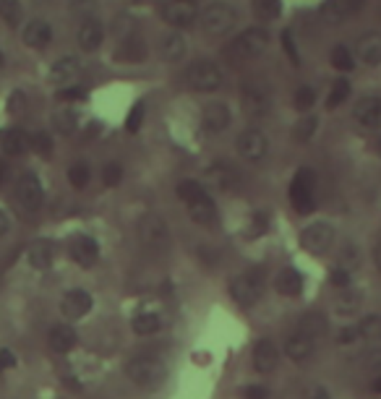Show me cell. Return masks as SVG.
<instances>
[{"instance_id": "1", "label": "cell", "mask_w": 381, "mask_h": 399, "mask_svg": "<svg viewBox=\"0 0 381 399\" xmlns=\"http://www.w3.org/2000/svg\"><path fill=\"white\" fill-rule=\"evenodd\" d=\"M177 196L188 209V217L201 227H217L219 224V211L217 204L212 201V196L206 188L196 180H180L177 183Z\"/></svg>"}, {"instance_id": "2", "label": "cell", "mask_w": 381, "mask_h": 399, "mask_svg": "<svg viewBox=\"0 0 381 399\" xmlns=\"http://www.w3.org/2000/svg\"><path fill=\"white\" fill-rule=\"evenodd\" d=\"M264 289H267V269L264 266L245 269L230 279V298L232 303H238L241 308H254L261 300Z\"/></svg>"}, {"instance_id": "3", "label": "cell", "mask_w": 381, "mask_h": 399, "mask_svg": "<svg viewBox=\"0 0 381 399\" xmlns=\"http://www.w3.org/2000/svg\"><path fill=\"white\" fill-rule=\"evenodd\" d=\"M138 240H141V246L144 250L149 253V256H167L170 253V248H173V235H170V227H167V222L160 217V214H147V217H141L138 222Z\"/></svg>"}, {"instance_id": "4", "label": "cell", "mask_w": 381, "mask_h": 399, "mask_svg": "<svg viewBox=\"0 0 381 399\" xmlns=\"http://www.w3.org/2000/svg\"><path fill=\"white\" fill-rule=\"evenodd\" d=\"M167 376V363L157 355H136L125 363V378L141 389L160 386Z\"/></svg>"}, {"instance_id": "5", "label": "cell", "mask_w": 381, "mask_h": 399, "mask_svg": "<svg viewBox=\"0 0 381 399\" xmlns=\"http://www.w3.org/2000/svg\"><path fill=\"white\" fill-rule=\"evenodd\" d=\"M241 105H243V112L254 120H261L272 112V89L269 83L254 76V79H245L243 86H241Z\"/></svg>"}, {"instance_id": "6", "label": "cell", "mask_w": 381, "mask_h": 399, "mask_svg": "<svg viewBox=\"0 0 381 399\" xmlns=\"http://www.w3.org/2000/svg\"><path fill=\"white\" fill-rule=\"evenodd\" d=\"M199 24H201V31H204L206 37H222V34H230L232 29H235L238 11L232 8L230 3H225V0H214L206 8H201Z\"/></svg>"}, {"instance_id": "7", "label": "cell", "mask_w": 381, "mask_h": 399, "mask_svg": "<svg viewBox=\"0 0 381 399\" xmlns=\"http://www.w3.org/2000/svg\"><path fill=\"white\" fill-rule=\"evenodd\" d=\"M269 44H272V34H269V29L264 27H254V29H245L241 31L230 44V53L235 60H256L261 57L267 50H269Z\"/></svg>"}, {"instance_id": "8", "label": "cell", "mask_w": 381, "mask_h": 399, "mask_svg": "<svg viewBox=\"0 0 381 399\" xmlns=\"http://www.w3.org/2000/svg\"><path fill=\"white\" fill-rule=\"evenodd\" d=\"M186 83L193 92L212 94L225 83V70L219 68V63H214V60H196L186 68Z\"/></svg>"}, {"instance_id": "9", "label": "cell", "mask_w": 381, "mask_h": 399, "mask_svg": "<svg viewBox=\"0 0 381 399\" xmlns=\"http://www.w3.org/2000/svg\"><path fill=\"white\" fill-rule=\"evenodd\" d=\"M206 183H209L214 191L238 193V191H243L245 178H243V172L232 165V162L217 159V162H212V165L206 167Z\"/></svg>"}, {"instance_id": "10", "label": "cell", "mask_w": 381, "mask_h": 399, "mask_svg": "<svg viewBox=\"0 0 381 399\" xmlns=\"http://www.w3.org/2000/svg\"><path fill=\"white\" fill-rule=\"evenodd\" d=\"M14 198L24 214H37L42 209V204H45V191H42L40 178H37L34 172L19 175L16 188H14Z\"/></svg>"}, {"instance_id": "11", "label": "cell", "mask_w": 381, "mask_h": 399, "mask_svg": "<svg viewBox=\"0 0 381 399\" xmlns=\"http://www.w3.org/2000/svg\"><path fill=\"white\" fill-rule=\"evenodd\" d=\"M313 183H316V175H313L308 167H303L295 172V178L290 183V204L298 214H311L316 209V196H313Z\"/></svg>"}, {"instance_id": "12", "label": "cell", "mask_w": 381, "mask_h": 399, "mask_svg": "<svg viewBox=\"0 0 381 399\" xmlns=\"http://www.w3.org/2000/svg\"><path fill=\"white\" fill-rule=\"evenodd\" d=\"M199 8H196V0H164L160 16H162L164 24L180 31V29H188L193 21H199Z\"/></svg>"}, {"instance_id": "13", "label": "cell", "mask_w": 381, "mask_h": 399, "mask_svg": "<svg viewBox=\"0 0 381 399\" xmlns=\"http://www.w3.org/2000/svg\"><path fill=\"white\" fill-rule=\"evenodd\" d=\"M334 227L329 222H313L300 233V246L311 256H324L329 248L334 246Z\"/></svg>"}, {"instance_id": "14", "label": "cell", "mask_w": 381, "mask_h": 399, "mask_svg": "<svg viewBox=\"0 0 381 399\" xmlns=\"http://www.w3.org/2000/svg\"><path fill=\"white\" fill-rule=\"evenodd\" d=\"M235 146H238V154L243 157L245 162H261L269 154V138H267V133L261 128L251 125V128H245L243 133L238 136Z\"/></svg>"}, {"instance_id": "15", "label": "cell", "mask_w": 381, "mask_h": 399, "mask_svg": "<svg viewBox=\"0 0 381 399\" xmlns=\"http://www.w3.org/2000/svg\"><path fill=\"white\" fill-rule=\"evenodd\" d=\"M92 305H95V300H92V295L86 289L73 287L60 298V313L69 321H79V318H84L92 311Z\"/></svg>"}, {"instance_id": "16", "label": "cell", "mask_w": 381, "mask_h": 399, "mask_svg": "<svg viewBox=\"0 0 381 399\" xmlns=\"http://www.w3.org/2000/svg\"><path fill=\"white\" fill-rule=\"evenodd\" d=\"M79 73H82V60L76 55H63L50 66L47 81L55 83V86H71V83L79 79Z\"/></svg>"}, {"instance_id": "17", "label": "cell", "mask_w": 381, "mask_h": 399, "mask_svg": "<svg viewBox=\"0 0 381 399\" xmlns=\"http://www.w3.org/2000/svg\"><path fill=\"white\" fill-rule=\"evenodd\" d=\"M69 253L79 266L89 269V266H95L97 259H99V243H97L95 237H89V235H76V237L71 240Z\"/></svg>"}, {"instance_id": "18", "label": "cell", "mask_w": 381, "mask_h": 399, "mask_svg": "<svg viewBox=\"0 0 381 399\" xmlns=\"http://www.w3.org/2000/svg\"><path fill=\"white\" fill-rule=\"evenodd\" d=\"M251 363L259 373H272L280 363V347L274 344V339H259L251 350Z\"/></svg>"}, {"instance_id": "19", "label": "cell", "mask_w": 381, "mask_h": 399, "mask_svg": "<svg viewBox=\"0 0 381 399\" xmlns=\"http://www.w3.org/2000/svg\"><path fill=\"white\" fill-rule=\"evenodd\" d=\"M355 123L366 131H379L381 128V96H366L355 105L353 110Z\"/></svg>"}, {"instance_id": "20", "label": "cell", "mask_w": 381, "mask_h": 399, "mask_svg": "<svg viewBox=\"0 0 381 399\" xmlns=\"http://www.w3.org/2000/svg\"><path fill=\"white\" fill-rule=\"evenodd\" d=\"M21 42L32 50H45L53 42V27L45 18H32L21 29Z\"/></svg>"}, {"instance_id": "21", "label": "cell", "mask_w": 381, "mask_h": 399, "mask_svg": "<svg viewBox=\"0 0 381 399\" xmlns=\"http://www.w3.org/2000/svg\"><path fill=\"white\" fill-rule=\"evenodd\" d=\"M76 42L84 53H97L105 42V27L97 18H84L79 29H76Z\"/></svg>"}, {"instance_id": "22", "label": "cell", "mask_w": 381, "mask_h": 399, "mask_svg": "<svg viewBox=\"0 0 381 399\" xmlns=\"http://www.w3.org/2000/svg\"><path fill=\"white\" fill-rule=\"evenodd\" d=\"M355 57H358V63H363L368 68L381 66V31L363 34L358 40V47H355Z\"/></svg>"}, {"instance_id": "23", "label": "cell", "mask_w": 381, "mask_h": 399, "mask_svg": "<svg viewBox=\"0 0 381 399\" xmlns=\"http://www.w3.org/2000/svg\"><path fill=\"white\" fill-rule=\"evenodd\" d=\"M230 120H232L230 110L222 102H209L204 110H201V125H204L206 133H222V131H228Z\"/></svg>"}, {"instance_id": "24", "label": "cell", "mask_w": 381, "mask_h": 399, "mask_svg": "<svg viewBox=\"0 0 381 399\" xmlns=\"http://www.w3.org/2000/svg\"><path fill=\"white\" fill-rule=\"evenodd\" d=\"M313 350H316V339L298 329L285 339V355L293 360V363H306V360H311Z\"/></svg>"}, {"instance_id": "25", "label": "cell", "mask_w": 381, "mask_h": 399, "mask_svg": "<svg viewBox=\"0 0 381 399\" xmlns=\"http://www.w3.org/2000/svg\"><path fill=\"white\" fill-rule=\"evenodd\" d=\"M32 149V133L24 128H8L0 133V152L8 157H21Z\"/></svg>"}, {"instance_id": "26", "label": "cell", "mask_w": 381, "mask_h": 399, "mask_svg": "<svg viewBox=\"0 0 381 399\" xmlns=\"http://www.w3.org/2000/svg\"><path fill=\"white\" fill-rule=\"evenodd\" d=\"M157 50H160V57H162L164 63H177L180 57H186V50H188V44H186V37L180 34V31H167L160 37V44H157Z\"/></svg>"}, {"instance_id": "27", "label": "cell", "mask_w": 381, "mask_h": 399, "mask_svg": "<svg viewBox=\"0 0 381 399\" xmlns=\"http://www.w3.org/2000/svg\"><path fill=\"white\" fill-rule=\"evenodd\" d=\"M76 342H79V334H76V329L71 324H55L53 329H50V334H47V344H50V350H55L58 355L71 352L76 347Z\"/></svg>"}, {"instance_id": "28", "label": "cell", "mask_w": 381, "mask_h": 399, "mask_svg": "<svg viewBox=\"0 0 381 399\" xmlns=\"http://www.w3.org/2000/svg\"><path fill=\"white\" fill-rule=\"evenodd\" d=\"M360 305H363V289L355 287V285L342 287L340 292H337V298H334V311H337L340 316H355Z\"/></svg>"}, {"instance_id": "29", "label": "cell", "mask_w": 381, "mask_h": 399, "mask_svg": "<svg viewBox=\"0 0 381 399\" xmlns=\"http://www.w3.org/2000/svg\"><path fill=\"white\" fill-rule=\"evenodd\" d=\"M53 259H55L53 243H47V240H37V243H32L27 250L29 266L37 269V272H47V269L53 266Z\"/></svg>"}, {"instance_id": "30", "label": "cell", "mask_w": 381, "mask_h": 399, "mask_svg": "<svg viewBox=\"0 0 381 399\" xmlns=\"http://www.w3.org/2000/svg\"><path fill=\"white\" fill-rule=\"evenodd\" d=\"M350 8L345 0H324L321 8H319V18L327 24V27H340L350 18Z\"/></svg>"}, {"instance_id": "31", "label": "cell", "mask_w": 381, "mask_h": 399, "mask_svg": "<svg viewBox=\"0 0 381 399\" xmlns=\"http://www.w3.org/2000/svg\"><path fill=\"white\" fill-rule=\"evenodd\" d=\"M274 289L280 292V295H285V298H295L300 295V289H303V276L295 272V269H280L277 276H274Z\"/></svg>"}, {"instance_id": "32", "label": "cell", "mask_w": 381, "mask_h": 399, "mask_svg": "<svg viewBox=\"0 0 381 399\" xmlns=\"http://www.w3.org/2000/svg\"><path fill=\"white\" fill-rule=\"evenodd\" d=\"M131 329L138 337H151V334H157V331L162 329V318L157 316V313H149V311L147 313H138L131 321Z\"/></svg>"}, {"instance_id": "33", "label": "cell", "mask_w": 381, "mask_h": 399, "mask_svg": "<svg viewBox=\"0 0 381 399\" xmlns=\"http://www.w3.org/2000/svg\"><path fill=\"white\" fill-rule=\"evenodd\" d=\"M319 115H303L298 123L293 125V138L298 141V144H308L313 136H316V131H319Z\"/></svg>"}, {"instance_id": "34", "label": "cell", "mask_w": 381, "mask_h": 399, "mask_svg": "<svg viewBox=\"0 0 381 399\" xmlns=\"http://www.w3.org/2000/svg\"><path fill=\"white\" fill-rule=\"evenodd\" d=\"M53 125L58 133H73L76 131V125H79V112L73 110V107H60V110L53 115Z\"/></svg>"}, {"instance_id": "35", "label": "cell", "mask_w": 381, "mask_h": 399, "mask_svg": "<svg viewBox=\"0 0 381 399\" xmlns=\"http://www.w3.org/2000/svg\"><path fill=\"white\" fill-rule=\"evenodd\" d=\"M251 8L261 21H274L282 14V0H251Z\"/></svg>"}, {"instance_id": "36", "label": "cell", "mask_w": 381, "mask_h": 399, "mask_svg": "<svg viewBox=\"0 0 381 399\" xmlns=\"http://www.w3.org/2000/svg\"><path fill=\"white\" fill-rule=\"evenodd\" d=\"M89 180H92V170L86 162H73L69 167V183L73 191H84L89 185Z\"/></svg>"}, {"instance_id": "37", "label": "cell", "mask_w": 381, "mask_h": 399, "mask_svg": "<svg viewBox=\"0 0 381 399\" xmlns=\"http://www.w3.org/2000/svg\"><path fill=\"white\" fill-rule=\"evenodd\" d=\"M324 329H327V318L321 316V313H308V316L300 318V324H298V331L308 334L313 339H319V337L324 334Z\"/></svg>"}, {"instance_id": "38", "label": "cell", "mask_w": 381, "mask_h": 399, "mask_svg": "<svg viewBox=\"0 0 381 399\" xmlns=\"http://www.w3.org/2000/svg\"><path fill=\"white\" fill-rule=\"evenodd\" d=\"M0 18L8 24V27H19L21 18H24V8L19 0H0Z\"/></svg>"}, {"instance_id": "39", "label": "cell", "mask_w": 381, "mask_h": 399, "mask_svg": "<svg viewBox=\"0 0 381 399\" xmlns=\"http://www.w3.org/2000/svg\"><path fill=\"white\" fill-rule=\"evenodd\" d=\"M350 92H353L350 81H347V79H337L334 86H332V92H329V96H327L329 110H334V107H340L342 102H347V99H350Z\"/></svg>"}, {"instance_id": "40", "label": "cell", "mask_w": 381, "mask_h": 399, "mask_svg": "<svg viewBox=\"0 0 381 399\" xmlns=\"http://www.w3.org/2000/svg\"><path fill=\"white\" fill-rule=\"evenodd\" d=\"M118 57L121 60H131V63H141L144 60V44L136 37H128V40L123 42L121 50H118Z\"/></svg>"}, {"instance_id": "41", "label": "cell", "mask_w": 381, "mask_h": 399, "mask_svg": "<svg viewBox=\"0 0 381 399\" xmlns=\"http://www.w3.org/2000/svg\"><path fill=\"white\" fill-rule=\"evenodd\" d=\"M329 57H332V66H334L337 70H353L355 63H358L355 55L347 50V47H345V44H337V47L332 50V55Z\"/></svg>"}, {"instance_id": "42", "label": "cell", "mask_w": 381, "mask_h": 399, "mask_svg": "<svg viewBox=\"0 0 381 399\" xmlns=\"http://www.w3.org/2000/svg\"><path fill=\"white\" fill-rule=\"evenodd\" d=\"M316 105V89L311 86H300L295 89V94H293V107L300 112H308Z\"/></svg>"}, {"instance_id": "43", "label": "cell", "mask_w": 381, "mask_h": 399, "mask_svg": "<svg viewBox=\"0 0 381 399\" xmlns=\"http://www.w3.org/2000/svg\"><path fill=\"white\" fill-rule=\"evenodd\" d=\"M144 115H147V105L138 99L136 105L128 110V118H125V131H128V133H136L138 128H141V123H144Z\"/></svg>"}, {"instance_id": "44", "label": "cell", "mask_w": 381, "mask_h": 399, "mask_svg": "<svg viewBox=\"0 0 381 399\" xmlns=\"http://www.w3.org/2000/svg\"><path fill=\"white\" fill-rule=\"evenodd\" d=\"M360 263V250L353 246V243H345L342 246V253H340V263L337 266H342V269H347L350 274H353V269Z\"/></svg>"}, {"instance_id": "45", "label": "cell", "mask_w": 381, "mask_h": 399, "mask_svg": "<svg viewBox=\"0 0 381 399\" xmlns=\"http://www.w3.org/2000/svg\"><path fill=\"white\" fill-rule=\"evenodd\" d=\"M69 8H71V14L82 16V21H84V18H95L99 3H97V0H71Z\"/></svg>"}, {"instance_id": "46", "label": "cell", "mask_w": 381, "mask_h": 399, "mask_svg": "<svg viewBox=\"0 0 381 399\" xmlns=\"http://www.w3.org/2000/svg\"><path fill=\"white\" fill-rule=\"evenodd\" d=\"M32 149L40 154V157H50V154H53V136L45 133V131L32 133Z\"/></svg>"}, {"instance_id": "47", "label": "cell", "mask_w": 381, "mask_h": 399, "mask_svg": "<svg viewBox=\"0 0 381 399\" xmlns=\"http://www.w3.org/2000/svg\"><path fill=\"white\" fill-rule=\"evenodd\" d=\"M102 183H105L108 188L121 185L123 183V165L121 162H108V165H105V170H102Z\"/></svg>"}, {"instance_id": "48", "label": "cell", "mask_w": 381, "mask_h": 399, "mask_svg": "<svg viewBox=\"0 0 381 399\" xmlns=\"http://www.w3.org/2000/svg\"><path fill=\"white\" fill-rule=\"evenodd\" d=\"M329 285L332 287H350L353 285V274L347 272V269H342V266H334L332 272H329Z\"/></svg>"}, {"instance_id": "49", "label": "cell", "mask_w": 381, "mask_h": 399, "mask_svg": "<svg viewBox=\"0 0 381 399\" xmlns=\"http://www.w3.org/2000/svg\"><path fill=\"white\" fill-rule=\"evenodd\" d=\"M58 99L66 102V105H69V102H82V99H86V89L71 83V86H63V89L58 92Z\"/></svg>"}, {"instance_id": "50", "label": "cell", "mask_w": 381, "mask_h": 399, "mask_svg": "<svg viewBox=\"0 0 381 399\" xmlns=\"http://www.w3.org/2000/svg\"><path fill=\"white\" fill-rule=\"evenodd\" d=\"M269 230V214L267 211H256L251 217V235H264Z\"/></svg>"}, {"instance_id": "51", "label": "cell", "mask_w": 381, "mask_h": 399, "mask_svg": "<svg viewBox=\"0 0 381 399\" xmlns=\"http://www.w3.org/2000/svg\"><path fill=\"white\" fill-rule=\"evenodd\" d=\"M358 339H363V331H360V326H345V329L337 334V342L340 344H355Z\"/></svg>"}, {"instance_id": "52", "label": "cell", "mask_w": 381, "mask_h": 399, "mask_svg": "<svg viewBox=\"0 0 381 399\" xmlns=\"http://www.w3.org/2000/svg\"><path fill=\"white\" fill-rule=\"evenodd\" d=\"M282 44H285V53H287V57H290V60H293V63H295V66H298V47H295V42H293V34H290V31H282Z\"/></svg>"}, {"instance_id": "53", "label": "cell", "mask_w": 381, "mask_h": 399, "mask_svg": "<svg viewBox=\"0 0 381 399\" xmlns=\"http://www.w3.org/2000/svg\"><path fill=\"white\" fill-rule=\"evenodd\" d=\"M14 365H16L14 350H0V373L8 371V368H14Z\"/></svg>"}, {"instance_id": "54", "label": "cell", "mask_w": 381, "mask_h": 399, "mask_svg": "<svg viewBox=\"0 0 381 399\" xmlns=\"http://www.w3.org/2000/svg\"><path fill=\"white\" fill-rule=\"evenodd\" d=\"M245 399H269V391H267V386H248Z\"/></svg>"}, {"instance_id": "55", "label": "cell", "mask_w": 381, "mask_h": 399, "mask_svg": "<svg viewBox=\"0 0 381 399\" xmlns=\"http://www.w3.org/2000/svg\"><path fill=\"white\" fill-rule=\"evenodd\" d=\"M303 399H332V397H329V391L324 389V386H311Z\"/></svg>"}, {"instance_id": "56", "label": "cell", "mask_w": 381, "mask_h": 399, "mask_svg": "<svg viewBox=\"0 0 381 399\" xmlns=\"http://www.w3.org/2000/svg\"><path fill=\"white\" fill-rule=\"evenodd\" d=\"M11 230V214L5 209H0V237Z\"/></svg>"}, {"instance_id": "57", "label": "cell", "mask_w": 381, "mask_h": 399, "mask_svg": "<svg viewBox=\"0 0 381 399\" xmlns=\"http://www.w3.org/2000/svg\"><path fill=\"white\" fill-rule=\"evenodd\" d=\"M368 365H371L373 371H381V350L371 352V358H368Z\"/></svg>"}, {"instance_id": "58", "label": "cell", "mask_w": 381, "mask_h": 399, "mask_svg": "<svg viewBox=\"0 0 381 399\" xmlns=\"http://www.w3.org/2000/svg\"><path fill=\"white\" fill-rule=\"evenodd\" d=\"M345 3H347V8H350V14H358V11L363 8V3H366V0H345Z\"/></svg>"}, {"instance_id": "59", "label": "cell", "mask_w": 381, "mask_h": 399, "mask_svg": "<svg viewBox=\"0 0 381 399\" xmlns=\"http://www.w3.org/2000/svg\"><path fill=\"white\" fill-rule=\"evenodd\" d=\"M373 261H376V269H381V240L373 246Z\"/></svg>"}, {"instance_id": "60", "label": "cell", "mask_w": 381, "mask_h": 399, "mask_svg": "<svg viewBox=\"0 0 381 399\" xmlns=\"http://www.w3.org/2000/svg\"><path fill=\"white\" fill-rule=\"evenodd\" d=\"M5 178H8V162H3V159H0V185L5 183Z\"/></svg>"}, {"instance_id": "61", "label": "cell", "mask_w": 381, "mask_h": 399, "mask_svg": "<svg viewBox=\"0 0 381 399\" xmlns=\"http://www.w3.org/2000/svg\"><path fill=\"white\" fill-rule=\"evenodd\" d=\"M371 389H373L376 394H381V373L376 376V378H373V384H371Z\"/></svg>"}, {"instance_id": "62", "label": "cell", "mask_w": 381, "mask_h": 399, "mask_svg": "<svg viewBox=\"0 0 381 399\" xmlns=\"http://www.w3.org/2000/svg\"><path fill=\"white\" fill-rule=\"evenodd\" d=\"M376 154H379V157H381V136L376 138Z\"/></svg>"}, {"instance_id": "63", "label": "cell", "mask_w": 381, "mask_h": 399, "mask_svg": "<svg viewBox=\"0 0 381 399\" xmlns=\"http://www.w3.org/2000/svg\"><path fill=\"white\" fill-rule=\"evenodd\" d=\"M3 63H5V55H3V50H0V68H3Z\"/></svg>"}]
</instances>
